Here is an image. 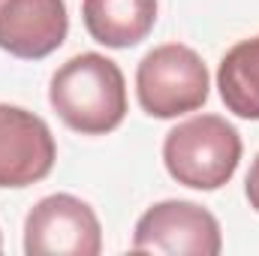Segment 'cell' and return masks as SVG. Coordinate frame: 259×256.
Instances as JSON below:
<instances>
[{
  "mask_svg": "<svg viewBox=\"0 0 259 256\" xmlns=\"http://www.w3.org/2000/svg\"><path fill=\"white\" fill-rule=\"evenodd\" d=\"M163 163L178 184L217 190L241 163V136L220 115H196L166 136Z\"/></svg>",
  "mask_w": 259,
  "mask_h": 256,
  "instance_id": "obj_2",
  "label": "cell"
},
{
  "mask_svg": "<svg viewBox=\"0 0 259 256\" xmlns=\"http://www.w3.org/2000/svg\"><path fill=\"white\" fill-rule=\"evenodd\" d=\"M103 250V229L88 202L69 193L39 199L24 220L27 256H97Z\"/></svg>",
  "mask_w": 259,
  "mask_h": 256,
  "instance_id": "obj_5",
  "label": "cell"
},
{
  "mask_svg": "<svg viewBox=\"0 0 259 256\" xmlns=\"http://www.w3.org/2000/svg\"><path fill=\"white\" fill-rule=\"evenodd\" d=\"M81 18L100 46L130 49L157 24V0H84Z\"/></svg>",
  "mask_w": 259,
  "mask_h": 256,
  "instance_id": "obj_8",
  "label": "cell"
},
{
  "mask_svg": "<svg viewBox=\"0 0 259 256\" xmlns=\"http://www.w3.org/2000/svg\"><path fill=\"white\" fill-rule=\"evenodd\" d=\"M133 250L169 256H217L223 250L217 217L184 199H166L151 205L133 232Z\"/></svg>",
  "mask_w": 259,
  "mask_h": 256,
  "instance_id": "obj_4",
  "label": "cell"
},
{
  "mask_svg": "<svg viewBox=\"0 0 259 256\" xmlns=\"http://www.w3.org/2000/svg\"><path fill=\"white\" fill-rule=\"evenodd\" d=\"M69 15L64 0H0V49L21 61L49 58L64 46Z\"/></svg>",
  "mask_w": 259,
  "mask_h": 256,
  "instance_id": "obj_7",
  "label": "cell"
},
{
  "mask_svg": "<svg viewBox=\"0 0 259 256\" xmlns=\"http://www.w3.org/2000/svg\"><path fill=\"white\" fill-rule=\"evenodd\" d=\"M55 160L49 124L21 106L0 103V187H30L55 169Z\"/></svg>",
  "mask_w": 259,
  "mask_h": 256,
  "instance_id": "obj_6",
  "label": "cell"
},
{
  "mask_svg": "<svg viewBox=\"0 0 259 256\" xmlns=\"http://www.w3.org/2000/svg\"><path fill=\"white\" fill-rule=\"evenodd\" d=\"M247 202H250V208L259 211V154L250 166V172H247Z\"/></svg>",
  "mask_w": 259,
  "mask_h": 256,
  "instance_id": "obj_10",
  "label": "cell"
},
{
  "mask_svg": "<svg viewBox=\"0 0 259 256\" xmlns=\"http://www.w3.org/2000/svg\"><path fill=\"white\" fill-rule=\"evenodd\" d=\"M49 103L66 127L81 136L112 133L127 118L124 72L106 55H75L52 75Z\"/></svg>",
  "mask_w": 259,
  "mask_h": 256,
  "instance_id": "obj_1",
  "label": "cell"
},
{
  "mask_svg": "<svg viewBox=\"0 0 259 256\" xmlns=\"http://www.w3.org/2000/svg\"><path fill=\"white\" fill-rule=\"evenodd\" d=\"M217 88L232 115L259 121V36L235 42L223 55L217 66Z\"/></svg>",
  "mask_w": 259,
  "mask_h": 256,
  "instance_id": "obj_9",
  "label": "cell"
},
{
  "mask_svg": "<svg viewBox=\"0 0 259 256\" xmlns=\"http://www.w3.org/2000/svg\"><path fill=\"white\" fill-rule=\"evenodd\" d=\"M208 66L190 46L166 42L142 58L136 69V97L151 118H178L205 106Z\"/></svg>",
  "mask_w": 259,
  "mask_h": 256,
  "instance_id": "obj_3",
  "label": "cell"
}]
</instances>
